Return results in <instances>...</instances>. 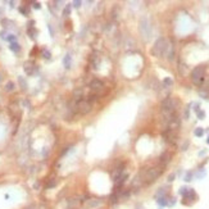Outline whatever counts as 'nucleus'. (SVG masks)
I'll list each match as a JSON object with an SVG mask.
<instances>
[{
    "instance_id": "nucleus-1",
    "label": "nucleus",
    "mask_w": 209,
    "mask_h": 209,
    "mask_svg": "<svg viewBox=\"0 0 209 209\" xmlns=\"http://www.w3.org/2000/svg\"><path fill=\"white\" fill-rule=\"evenodd\" d=\"M168 49H169V45H168V42H167V40L163 37H160L154 42V46L152 49V54L156 58H160L167 53Z\"/></svg>"
},
{
    "instance_id": "nucleus-18",
    "label": "nucleus",
    "mask_w": 209,
    "mask_h": 209,
    "mask_svg": "<svg viewBox=\"0 0 209 209\" xmlns=\"http://www.w3.org/2000/svg\"><path fill=\"white\" fill-rule=\"evenodd\" d=\"M81 96H82V90H75V99L81 100Z\"/></svg>"
},
{
    "instance_id": "nucleus-9",
    "label": "nucleus",
    "mask_w": 209,
    "mask_h": 209,
    "mask_svg": "<svg viewBox=\"0 0 209 209\" xmlns=\"http://www.w3.org/2000/svg\"><path fill=\"white\" fill-rule=\"evenodd\" d=\"M100 204H101L100 200H98V199H91V200H87V202L85 203V204H84V208H85V209H92V208H95V207H99Z\"/></svg>"
},
{
    "instance_id": "nucleus-15",
    "label": "nucleus",
    "mask_w": 209,
    "mask_h": 209,
    "mask_svg": "<svg viewBox=\"0 0 209 209\" xmlns=\"http://www.w3.org/2000/svg\"><path fill=\"white\" fill-rule=\"evenodd\" d=\"M203 135H204V130H203V128H200V127L195 128V136H198V137H202Z\"/></svg>"
},
{
    "instance_id": "nucleus-13",
    "label": "nucleus",
    "mask_w": 209,
    "mask_h": 209,
    "mask_svg": "<svg viewBox=\"0 0 209 209\" xmlns=\"http://www.w3.org/2000/svg\"><path fill=\"white\" fill-rule=\"evenodd\" d=\"M10 50L17 53V51L21 50V46H19V44H17V42H12L10 44Z\"/></svg>"
},
{
    "instance_id": "nucleus-23",
    "label": "nucleus",
    "mask_w": 209,
    "mask_h": 209,
    "mask_svg": "<svg viewBox=\"0 0 209 209\" xmlns=\"http://www.w3.org/2000/svg\"><path fill=\"white\" fill-rule=\"evenodd\" d=\"M42 55H44V58L49 59V58H50V53H49V51H46V50H44V51H42Z\"/></svg>"
},
{
    "instance_id": "nucleus-4",
    "label": "nucleus",
    "mask_w": 209,
    "mask_h": 209,
    "mask_svg": "<svg viewBox=\"0 0 209 209\" xmlns=\"http://www.w3.org/2000/svg\"><path fill=\"white\" fill-rule=\"evenodd\" d=\"M204 75H205V67L204 65H198L192 69L191 72V80L195 85H200L204 80Z\"/></svg>"
},
{
    "instance_id": "nucleus-12",
    "label": "nucleus",
    "mask_w": 209,
    "mask_h": 209,
    "mask_svg": "<svg viewBox=\"0 0 209 209\" xmlns=\"http://www.w3.org/2000/svg\"><path fill=\"white\" fill-rule=\"evenodd\" d=\"M158 204L159 205H168V198L167 196H160V198H158Z\"/></svg>"
},
{
    "instance_id": "nucleus-21",
    "label": "nucleus",
    "mask_w": 209,
    "mask_h": 209,
    "mask_svg": "<svg viewBox=\"0 0 209 209\" xmlns=\"http://www.w3.org/2000/svg\"><path fill=\"white\" fill-rule=\"evenodd\" d=\"M187 190H189L187 187H181V189H180V194H181V195H182V196H183V195H185L186 192H187Z\"/></svg>"
},
{
    "instance_id": "nucleus-26",
    "label": "nucleus",
    "mask_w": 209,
    "mask_h": 209,
    "mask_svg": "<svg viewBox=\"0 0 209 209\" xmlns=\"http://www.w3.org/2000/svg\"><path fill=\"white\" fill-rule=\"evenodd\" d=\"M73 4H75V7H76V8H78L80 5H81V1H73Z\"/></svg>"
},
{
    "instance_id": "nucleus-22",
    "label": "nucleus",
    "mask_w": 209,
    "mask_h": 209,
    "mask_svg": "<svg viewBox=\"0 0 209 209\" xmlns=\"http://www.w3.org/2000/svg\"><path fill=\"white\" fill-rule=\"evenodd\" d=\"M7 40H8V41H10V42H14L16 36H14V35H9V36L7 37Z\"/></svg>"
},
{
    "instance_id": "nucleus-25",
    "label": "nucleus",
    "mask_w": 209,
    "mask_h": 209,
    "mask_svg": "<svg viewBox=\"0 0 209 209\" xmlns=\"http://www.w3.org/2000/svg\"><path fill=\"white\" fill-rule=\"evenodd\" d=\"M69 12H71V7H67L64 9V16H67V14H69Z\"/></svg>"
},
{
    "instance_id": "nucleus-19",
    "label": "nucleus",
    "mask_w": 209,
    "mask_h": 209,
    "mask_svg": "<svg viewBox=\"0 0 209 209\" xmlns=\"http://www.w3.org/2000/svg\"><path fill=\"white\" fill-rule=\"evenodd\" d=\"M191 178H192V173L187 172V173H186V176H185V181H187V182H189V181H191Z\"/></svg>"
},
{
    "instance_id": "nucleus-7",
    "label": "nucleus",
    "mask_w": 209,
    "mask_h": 209,
    "mask_svg": "<svg viewBox=\"0 0 209 209\" xmlns=\"http://www.w3.org/2000/svg\"><path fill=\"white\" fill-rule=\"evenodd\" d=\"M23 69H24V72H26L28 76L34 75V72H35V63L31 62V60L26 62V63H24V65H23Z\"/></svg>"
},
{
    "instance_id": "nucleus-14",
    "label": "nucleus",
    "mask_w": 209,
    "mask_h": 209,
    "mask_svg": "<svg viewBox=\"0 0 209 209\" xmlns=\"http://www.w3.org/2000/svg\"><path fill=\"white\" fill-rule=\"evenodd\" d=\"M163 85H164V87H171L172 85H173V81L169 77H167V78H164V81H163Z\"/></svg>"
},
{
    "instance_id": "nucleus-29",
    "label": "nucleus",
    "mask_w": 209,
    "mask_h": 209,
    "mask_svg": "<svg viewBox=\"0 0 209 209\" xmlns=\"http://www.w3.org/2000/svg\"><path fill=\"white\" fill-rule=\"evenodd\" d=\"M207 142H208V144H209V137H208V140H207Z\"/></svg>"
},
{
    "instance_id": "nucleus-8",
    "label": "nucleus",
    "mask_w": 209,
    "mask_h": 209,
    "mask_svg": "<svg viewBox=\"0 0 209 209\" xmlns=\"http://www.w3.org/2000/svg\"><path fill=\"white\" fill-rule=\"evenodd\" d=\"M196 198H198L196 196V192L192 190V189H189L187 192L183 195V202L182 203H185L186 200H190V202L192 203V202H195V200H196Z\"/></svg>"
},
{
    "instance_id": "nucleus-20",
    "label": "nucleus",
    "mask_w": 209,
    "mask_h": 209,
    "mask_svg": "<svg viewBox=\"0 0 209 209\" xmlns=\"http://www.w3.org/2000/svg\"><path fill=\"white\" fill-rule=\"evenodd\" d=\"M19 84L22 85V89L23 90H26V87H27V85H26V82L23 81V78H22V77H19Z\"/></svg>"
},
{
    "instance_id": "nucleus-11",
    "label": "nucleus",
    "mask_w": 209,
    "mask_h": 209,
    "mask_svg": "<svg viewBox=\"0 0 209 209\" xmlns=\"http://www.w3.org/2000/svg\"><path fill=\"white\" fill-rule=\"evenodd\" d=\"M127 177H128V176L126 175V173H125V175H122V176H121V177L118 178L117 181H115V189H118V187H122V185L126 182V178H127Z\"/></svg>"
},
{
    "instance_id": "nucleus-10",
    "label": "nucleus",
    "mask_w": 209,
    "mask_h": 209,
    "mask_svg": "<svg viewBox=\"0 0 209 209\" xmlns=\"http://www.w3.org/2000/svg\"><path fill=\"white\" fill-rule=\"evenodd\" d=\"M164 137H166V140H167L168 142H171V144H175V142H176V135H175V131H171V130L166 131V132H164Z\"/></svg>"
},
{
    "instance_id": "nucleus-17",
    "label": "nucleus",
    "mask_w": 209,
    "mask_h": 209,
    "mask_svg": "<svg viewBox=\"0 0 209 209\" xmlns=\"http://www.w3.org/2000/svg\"><path fill=\"white\" fill-rule=\"evenodd\" d=\"M13 89H14V84H13V82H8L7 86H5V90H7V91H12Z\"/></svg>"
},
{
    "instance_id": "nucleus-16",
    "label": "nucleus",
    "mask_w": 209,
    "mask_h": 209,
    "mask_svg": "<svg viewBox=\"0 0 209 209\" xmlns=\"http://www.w3.org/2000/svg\"><path fill=\"white\" fill-rule=\"evenodd\" d=\"M64 65H65V68H69V65H71V57L69 55H65V58H64Z\"/></svg>"
},
{
    "instance_id": "nucleus-2",
    "label": "nucleus",
    "mask_w": 209,
    "mask_h": 209,
    "mask_svg": "<svg viewBox=\"0 0 209 209\" xmlns=\"http://www.w3.org/2000/svg\"><path fill=\"white\" fill-rule=\"evenodd\" d=\"M139 30H140L141 36L144 37V40H149L150 36H152V26H150V22L146 17H142L140 19Z\"/></svg>"
},
{
    "instance_id": "nucleus-5",
    "label": "nucleus",
    "mask_w": 209,
    "mask_h": 209,
    "mask_svg": "<svg viewBox=\"0 0 209 209\" xmlns=\"http://www.w3.org/2000/svg\"><path fill=\"white\" fill-rule=\"evenodd\" d=\"M77 112L80 114H87L90 111H91V103L89 100H85V99H81V100L77 101L76 104Z\"/></svg>"
},
{
    "instance_id": "nucleus-24",
    "label": "nucleus",
    "mask_w": 209,
    "mask_h": 209,
    "mask_svg": "<svg viewBox=\"0 0 209 209\" xmlns=\"http://www.w3.org/2000/svg\"><path fill=\"white\" fill-rule=\"evenodd\" d=\"M198 117H199L200 119H203V118L205 117V113L204 112H198Z\"/></svg>"
},
{
    "instance_id": "nucleus-28",
    "label": "nucleus",
    "mask_w": 209,
    "mask_h": 209,
    "mask_svg": "<svg viewBox=\"0 0 209 209\" xmlns=\"http://www.w3.org/2000/svg\"><path fill=\"white\" fill-rule=\"evenodd\" d=\"M173 178H175V175H171V176H169L168 180H169V181H173Z\"/></svg>"
},
{
    "instance_id": "nucleus-3",
    "label": "nucleus",
    "mask_w": 209,
    "mask_h": 209,
    "mask_svg": "<svg viewBox=\"0 0 209 209\" xmlns=\"http://www.w3.org/2000/svg\"><path fill=\"white\" fill-rule=\"evenodd\" d=\"M163 172V167H154V168L148 169L146 172L144 173V177H142V181H145L146 183H150L153 181H155L159 176Z\"/></svg>"
},
{
    "instance_id": "nucleus-6",
    "label": "nucleus",
    "mask_w": 209,
    "mask_h": 209,
    "mask_svg": "<svg viewBox=\"0 0 209 209\" xmlns=\"http://www.w3.org/2000/svg\"><path fill=\"white\" fill-rule=\"evenodd\" d=\"M90 87H91V90L95 92V94H101V92L104 91V84L103 81H100V80L95 78L91 81V84H90Z\"/></svg>"
},
{
    "instance_id": "nucleus-27",
    "label": "nucleus",
    "mask_w": 209,
    "mask_h": 209,
    "mask_svg": "<svg viewBox=\"0 0 209 209\" xmlns=\"http://www.w3.org/2000/svg\"><path fill=\"white\" fill-rule=\"evenodd\" d=\"M34 7L36 8V9H40V3H34Z\"/></svg>"
}]
</instances>
